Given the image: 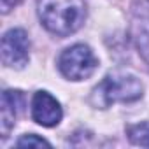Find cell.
<instances>
[{
  "label": "cell",
  "instance_id": "3",
  "mask_svg": "<svg viewBox=\"0 0 149 149\" xmlns=\"http://www.w3.org/2000/svg\"><path fill=\"white\" fill-rule=\"evenodd\" d=\"M98 67V58L86 44H74L61 51L58 58V70L68 81H83L93 76Z\"/></svg>",
  "mask_w": 149,
  "mask_h": 149
},
{
  "label": "cell",
  "instance_id": "6",
  "mask_svg": "<svg viewBox=\"0 0 149 149\" xmlns=\"http://www.w3.org/2000/svg\"><path fill=\"white\" fill-rule=\"evenodd\" d=\"M23 105V93L18 90H6L0 100V133L2 139L9 137V132L13 130L18 112Z\"/></svg>",
  "mask_w": 149,
  "mask_h": 149
},
{
  "label": "cell",
  "instance_id": "1",
  "mask_svg": "<svg viewBox=\"0 0 149 149\" xmlns=\"http://www.w3.org/2000/svg\"><path fill=\"white\" fill-rule=\"evenodd\" d=\"M37 14L49 33L68 37L83 26L86 4L84 0H37Z\"/></svg>",
  "mask_w": 149,
  "mask_h": 149
},
{
  "label": "cell",
  "instance_id": "9",
  "mask_svg": "<svg viewBox=\"0 0 149 149\" xmlns=\"http://www.w3.org/2000/svg\"><path fill=\"white\" fill-rule=\"evenodd\" d=\"M16 146H18V147H51V144H49L46 139H42V137H39V135H35V133L23 135V137L16 142Z\"/></svg>",
  "mask_w": 149,
  "mask_h": 149
},
{
  "label": "cell",
  "instance_id": "7",
  "mask_svg": "<svg viewBox=\"0 0 149 149\" xmlns=\"http://www.w3.org/2000/svg\"><path fill=\"white\" fill-rule=\"evenodd\" d=\"M133 39L137 42V47L140 49L142 56L149 63V2L147 9L140 6V11H137V16L133 19Z\"/></svg>",
  "mask_w": 149,
  "mask_h": 149
},
{
  "label": "cell",
  "instance_id": "10",
  "mask_svg": "<svg viewBox=\"0 0 149 149\" xmlns=\"http://www.w3.org/2000/svg\"><path fill=\"white\" fill-rule=\"evenodd\" d=\"M21 0H0V7H2V14H7L11 9H14Z\"/></svg>",
  "mask_w": 149,
  "mask_h": 149
},
{
  "label": "cell",
  "instance_id": "5",
  "mask_svg": "<svg viewBox=\"0 0 149 149\" xmlns=\"http://www.w3.org/2000/svg\"><path fill=\"white\" fill-rule=\"evenodd\" d=\"M63 118V109L60 105V102L44 90H39L33 93L32 98V119L46 128H53L56 125H60Z\"/></svg>",
  "mask_w": 149,
  "mask_h": 149
},
{
  "label": "cell",
  "instance_id": "8",
  "mask_svg": "<svg viewBox=\"0 0 149 149\" xmlns=\"http://www.w3.org/2000/svg\"><path fill=\"white\" fill-rule=\"evenodd\" d=\"M126 135L132 144L140 147H149V121L137 123L126 128Z\"/></svg>",
  "mask_w": 149,
  "mask_h": 149
},
{
  "label": "cell",
  "instance_id": "2",
  "mask_svg": "<svg viewBox=\"0 0 149 149\" xmlns=\"http://www.w3.org/2000/svg\"><path fill=\"white\" fill-rule=\"evenodd\" d=\"M144 84L140 79L126 70H112L93 88L90 102L97 109H107L118 102L130 104L140 100Z\"/></svg>",
  "mask_w": 149,
  "mask_h": 149
},
{
  "label": "cell",
  "instance_id": "4",
  "mask_svg": "<svg viewBox=\"0 0 149 149\" xmlns=\"http://www.w3.org/2000/svg\"><path fill=\"white\" fill-rule=\"evenodd\" d=\"M2 63L9 68H23L30 60V39L23 28H11L4 33L0 44Z\"/></svg>",
  "mask_w": 149,
  "mask_h": 149
}]
</instances>
